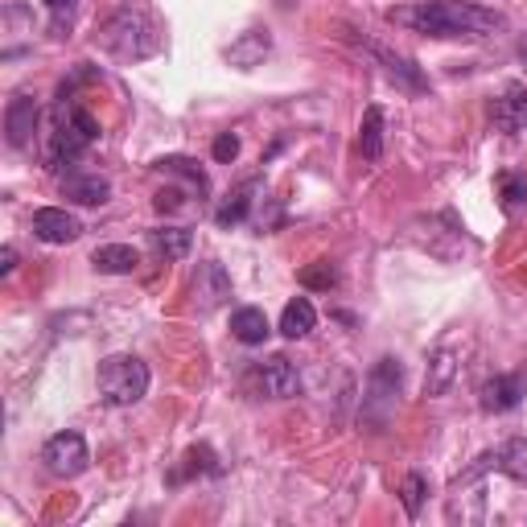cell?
I'll return each mask as SVG.
<instances>
[{"label": "cell", "instance_id": "6da1fadb", "mask_svg": "<svg viewBox=\"0 0 527 527\" xmlns=\"http://www.w3.org/2000/svg\"><path fill=\"white\" fill-rule=\"evenodd\" d=\"M388 21L425 38H490L507 25L503 13L470 5V0H416V5L388 9Z\"/></svg>", "mask_w": 527, "mask_h": 527}, {"label": "cell", "instance_id": "7a4b0ae2", "mask_svg": "<svg viewBox=\"0 0 527 527\" xmlns=\"http://www.w3.org/2000/svg\"><path fill=\"white\" fill-rule=\"evenodd\" d=\"M99 140V124L95 116L83 108L79 99L58 95L54 112H50V132H46V165L62 169V165H75L91 145Z\"/></svg>", "mask_w": 527, "mask_h": 527}, {"label": "cell", "instance_id": "3957f363", "mask_svg": "<svg viewBox=\"0 0 527 527\" xmlns=\"http://www.w3.org/2000/svg\"><path fill=\"white\" fill-rule=\"evenodd\" d=\"M99 392L116 408H132L149 392V367L136 355H112L99 363Z\"/></svg>", "mask_w": 527, "mask_h": 527}, {"label": "cell", "instance_id": "277c9868", "mask_svg": "<svg viewBox=\"0 0 527 527\" xmlns=\"http://www.w3.org/2000/svg\"><path fill=\"white\" fill-rule=\"evenodd\" d=\"M103 42H108V50L116 58H149L157 50V33H153V25H149L145 13L124 9V13L112 17L108 33H103Z\"/></svg>", "mask_w": 527, "mask_h": 527}, {"label": "cell", "instance_id": "5b68a950", "mask_svg": "<svg viewBox=\"0 0 527 527\" xmlns=\"http://www.w3.org/2000/svg\"><path fill=\"white\" fill-rule=\"evenodd\" d=\"M400 379H404V367L396 359H379L371 379H367V396H363V416L371 420H388L392 408H396V396H400Z\"/></svg>", "mask_w": 527, "mask_h": 527}, {"label": "cell", "instance_id": "8992f818", "mask_svg": "<svg viewBox=\"0 0 527 527\" xmlns=\"http://www.w3.org/2000/svg\"><path fill=\"white\" fill-rule=\"evenodd\" d=\"M42 462L54 478H79L91 466V449L79 433H54L42 449Z\"/></svg>", "mask_w": 527, "mask_h": 527}, {"label": "cell", "instance_id": "52a82bcc", "mask_svg": "<svg viewBox=\"0 0 527 527\" xmlns=\"http://www.w3.org/2000/svg\"><path fill=\"white\" fill-rule=\"evenodd\" d=\"M33 235L42 243H75L83 235V223L62 206H42L33 210Z\"/></svg>", "mask_w": 527, "mask_h": 527}, {"label": "cell", "instance_id": "ba28073f", "mask_svg": "<svg viewBox=\"0 0 527 527\" xmlns=\"http://www.w3.org/2000/svg\"><path fill=\"white\" fill-rule=\"evenodd\" d=\"M33 128H38V103H33V95H13L9 108H5V136L13 149H29L33 140Z\"/></svg>", "mask_w": 527, "mask_h": 527}, {"label": "cell", "instance_id": "9c48e42d", "mask_svg": "<svg viewBox=\"0 0 527 527\" xmlns=\"http://www.w3.org/2000/svg\"><path fill=\"white\" fill-rule=\"evenodd\" d=\"M256 375H260V388H264L272 400H289V396L301 392V371H297V363H289L285 355H276V359L260 363Z\"/></svg>", "mask_w": 527, "mask_h": 527}, {"label": "cell", "instance_id": "30bf717a", "mask_svg": "<svg viewBox=\"0 0 527 527\" xmlns=\"http://www.w3.org/2000/svg\"><path fill=\"white\" fill-rule=\"evenodd\" d=\"M527 392V379L523 375H495V379H486L482 383V408L486 412H511Z\"/></svg>", "mask_w": 527, "mask_h": 527}, {"label": "cell", "instance_id": "8fae6325", "mask_svg": "<svg viewBox=\"0 0 527 527\" xmlns=\"http://www.w3.org/2000/svg\"><path fill=\"white\" fill-rule=\"evenodd\" d=\"M62 198L79 202V206H103L112 198V182L99 173H66L62 178Z\"/></svg>", "mask_w": 527, "mask_h": 527}, {"label": "cell", "instance_id": "7c38bea8", "mask_svg": "<svg viewBox=\"0 0 527 527\" xmlns=\"http://www.w3.org/2000/svg\"><path fill=\"white\" fill-rule=\"evenodd\" d=\"M495 128L499 132H507V136H515L523 124H527V87H519V83H511L499 99H495Z\"/></svg>", "mask_w": 527, "mask_h": 527}, {"label": "cell", "instance_id": "4fadbf2b", "mask_svg": "<svg viewBox=\"0 0 527 527\" xmlns=\"http://www.w3.org/2000/svg\"><path fill=\"white\" fill-rule=\"evenodd\" d=\"M462 363H458V350H433V359H429V371H425V396H445L453 388V379H458Z\"/></svg>", "mask_w": 527, "mask_h": 527}, {"label": "cell", "instance_id": "5bb4252c", "mask_svg": "<svg viewBox=\"0 0 527 527\" xmlns=\"http://www.w3.org/2000/svg\"><path fill=\"white\" fill-rule=\"evenodd\" d=\"M194 297H198V305H202V309H215V305H223V301L231 297V280H227V272H223L215 260H206V264L198 268Z\"/></svg>", "mask_w": 527, "mask_h": 527}, {"label": "cell", "instance_id": "9a60e30c", "mask_svg": "<svg viewBox=\"0 0 527 527\" xmlns=\"http://www.w3.org/2000/svg\"><path fill=\"white\" fill-rule=\"evenodd\" d=\"M149 248H153V256H161L165 264H173V260H186L190 256L194 235L186 227H157V231H149Z\"/></svg>", "mask_w": 527, "mask_h": 527}, {"label": "cell", "instance_id": "2e32d148", "mask_svg": "<svg viewBox=\"0 0 527 527\" xmlns=\"http://www.w3.org/2000/svg\"><path fill=\"white\" fill-rule=\"evenodd\" d=\"M256 194H260V178H252V182H243L235 194H227V202L215 210V223L219 227H239L243 219L252 215V206H256Z\"/></svg>", "mask_w": 527, "mask_h": 527}, {"label": "cell", "instance_id": "e0dca14e", "mask_svg": "<svg viewBox=\"0 0 527 527\" xmlns=\"http://www.w3.org/2000/svg\"><path fill=\"white\" fill-rule=\"evenodd\" d=\"M231 334H235L243 346H260V342H268L272 326H268V318H264V309L243 305V309L231 313Z\"/></svg>", "mask_w": 527, "mask_h": 527}, {"label": "cell", "instance_id": "ac0fdd59", "mask_svg": "<svg viewBox=\"0 0 527 527\" xmlns=\"http://www.w3.org/2000/svg\"><path fill=\"white\" fill-rule=\"evenodd\" d=\"M268 50H272L268 33H260V29H248V33H243V38H239L235 46H227V58H231V66H239V70H252V66H260V62L268 58Z\"/></svg>", "mask_w": 527, "mask_h": 527}, {"label": "cell", "instance_id": "d6986e66", "mask_svg": "<svg viewBox=\"0 0 527 527\" xmlns=\"http://www.w3.org/2000/svg\"><path fill=\"white\" fill-rule=\"evenodd\" d=\"M91 264H95V272H108V276H128V272H136V264H140V252H136V248H128V243H108V248H95Z\"/></svg>", "mask_w": 527, "mask_h": 527}, {"label": "cell", "instance_id": "ffe728a7", "mask_svg": "<svg viewBox=\"0 0 527 527\" xmlns=\"http://www.w3.org/2000/svg\"><path fill=\"white\" fill-rule=\"evenodd\" d=\"M313 326H318V309H313L309 297H293L280 313V334L285 338H305Z\"/></svg>", "mask_w": 527, "mask_h": 527}, {"label": "cell", "instance_id": "44dd1931", "mask_svg": "<svg viewBox=\"0 0 527 527\" xmlns=\"http://www.w3.org/2000/svg\"><path fill=\"white\" fill-rule=\"evenodd\" d=\"M359 153H363L367 161H379V157H383V112H379V108H367V112H363Z\"/></svg>", "mask_w": 527, "mask_h": 527}, {"label": "cell", "instance_id": "7402d4cb", "mask_svg": "<svg viewBox=\"0 0 527 527\" xmlns=\"http://www.w3.org/2000/svg\"><path fill=\"white\" fill-rule=\"evenodd\" d=\"M375 50V58L383 62V66H388V75L396 79V83H404V87H412V91H425L429 83L425 79H420V70L408 62V58H400V54H388V50H379V46H371Z\"/></svg>", "mask_w": 527, "mask_h": 527}, {"label": "cell", "instance_id": "603a6c76", "mask_svg": "<svg viewBox=\"0 0 527 527\" xmlns=\"http://www.w3.org/2000/svg\"><path fill=\"white\" fill-rule=\"evenodd\" d=\"M499 470L515 482H527V441L523 437H511L499 445Z\"/></svg>", "mask_w": 527, "mask_h": 527}, {"label": "cell", "instance_id": "cb8c5ba5", "mask_svg": "<svg viewBox=\"0 0 527 527\" xmlns=\"http://www.w3.org/2000/svg\"><path fill=\"white\" fill-rule=\"evenodd\" d=\"M157 169H161V173H173V178H186V182L198 190V198H206V190H210L206 173H202L194 161H186V157H161V161H157Z\"/></svg>", "mask_w": 527, "mask_h": 527}, {"label": "cell", "instance_id": "d4e9b609", "mask_svg": "<svg viewBox=\"0 0 527 527\" xmlns=\"http://www.w3.org/2000/svg\"><path fill=\"white\" fill-rule=\"evenodd\" d=\"M499 194H503V210H507V215H519V210L527 206V178H519V173H503V178H499Z\"/></svg>", "mask_w": 527, "mask_h": 527}, {"label": "cell", "instance_id": "484cf974", "mask_svg": "<svg viewBox=\"0 0 527 527\" xmlns=\"http://www.w3.org/2000/svg\"><path fill=\"white\" fill-rule=\"evenodd\" d=\"M301 285H305V289H326V293H330V289L338 285V268L326 264V260H322V264H309V268L301 272Z\"/></svg>", "mask_w": 527, "mask_h": 527}, {"label": "cell", "instance_id": "4316f807", "mask_svg": "<svg viewBox=\"0 0 527 527\" xmlns=\"http://www.w3.org/2000/svg\"><path fill=\"white\" fill-rule=\"evenodd\" d=\"M420 507H425V474H408L404 478V511L416 519Z\"/></svg>", "mask_w": 527, "mask_h": 527}, {"label": "cell", "instance_id": "83f0119b", "mask_svg": "<svg viewBox=\"0 0 527 527\" xmlns=\"http://www.w3.org/2000/svg\"><path fill=\"white\" fill-rule=\"evenodd\" d=\"M42 5H46V9H50V17H54V33H62L70 21H75L79 0H42Z\"/></svg>", "mask_w": 527, "mask_h": 527}, {"label": "cell", "instance_id": "f1b7e54d", "mask_svg": "<svg viewBox=\"0 0 527 527\" xmlns=\"http://www.w3.org/2000/svg\"><path fill=\"white\" fill-rule=\"evenodd\" d=\"M210 153H215V161H235V153H239V136H231V132H223L219 140H215V149H210Z\"/></svg>", "mask_w": 527, "mask_h": 527}, {"label": "cell", "instance_id": "f546056e", "mask_svg": "<svg viewBox=\"0 0 527 527\" xmlns=\"http://www.w3.org/2000/svg\"><path fill=\"white\" fill-rule=\"evenodd\" d=\"M17 268V252L13 248H5V252H0V276H9Z\"/></svg>", "mask_w": 527, "mask_h": 527}]
</instances>
